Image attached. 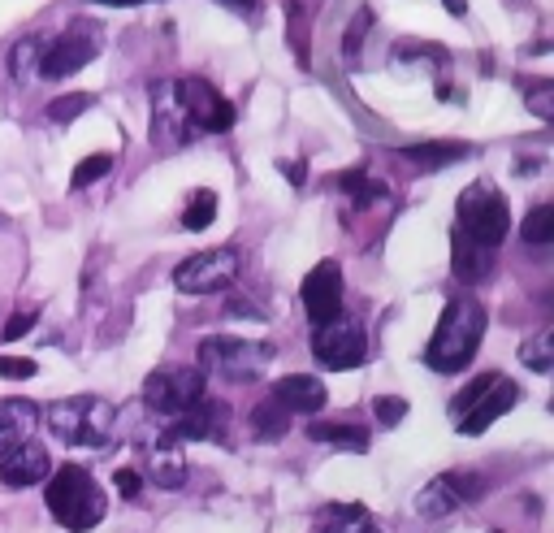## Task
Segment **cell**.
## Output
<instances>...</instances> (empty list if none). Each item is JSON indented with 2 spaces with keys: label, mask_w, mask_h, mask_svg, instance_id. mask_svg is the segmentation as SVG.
Segmentation results:
<instances>
[{
  "label": "cell",
  "mask_w": 554,
  "mask_h": 533,
  "mask_svg": "<svg viewBox=\"0 0 554 533\" xmlns=\"http://www.w3.org/2000/svg\"><path fill=\"white\" fill-rule=\"evenodd\" d=\"M516 403H520V386L507 382V377H494V386L485 390V395L472 403L464 416H459V434H468V438H472V434H485V429H490L503 412L516 408Z\"/></svg>",
  "instance_id": "5bb4252c"
},
{
  "label": "cell",
  "mask_w": 554,
  "mask_h": 533,
  "mask_svg": "<svg viewBox=\"0 0 554 533\" xmlns=\"http://www.w3.org/2000/svg\"><path fill=\"white\" fill-rule=\"evenodd\" d=\"M91 104H96V96H87V91H70V96H57L48 104V117H52V122H74V117H83Z\"/></svg>",
  "instance_id": "f1b7e54d"
},
{
  "label": "cell",
  "mask_w": 554,
  "mask_h": 533,
  "mask_svg": "<svg viewBox=\"0 0 554 533\" xmlns=\"http://www.w3.org/2000/svg\"><path fill=\"white\" fill-rule=\"evenodd\" d=\"M226 312H230V317H252V321H265V312L252 308V304H239V299H234V304H230Z\"/></svg>",
  "instance_id": "74e56055"
},
{
  "label": "cell",
  "mask_w": 554,
  "mask_h": 533,
  "mask_svg": "<svg viewBox=\"0 0 554 533\" xmlns=\"http://www.w3.org/2000/svg\"><path fill=\"white\" fill-rule=\"evenodd\" d=\"M412 169H442V165H455L468 156V143L459 139H433V143H416V148H403L399 152Z\"/></svg>",
  "instance_id": "ffe728a7"
},
{
  "label": "cell",
  "mask_w": 554,
  "mask_h": 533,
  "mask_svg": "<svg viewBox=\"0 0 554 533\" xmlns=\"http://www.w3.org/2000/svg\"><path fill=\"white\" fill-rule=\"evenodd\" d=\"M490 533H503V529H490Z\"/></svg>",
  "instance_id": "ee69618b"
},
{
  "label": "cell",
  "mask_w": 554,
  "mask_h": 533,
  "mask_svg": "<svg viewBox=\"0 0 554 533\" xmlns=\"http://www.w3.org/2000/svg\"><path fill=\"white\" fill-rule=\"evenodd\" d=\"M217 5H226L230 13H247V18L256 13V0H217Z\"/></svg>",
  "instance_id": "f35d334b"
},
{
  "label": "cell",
  "mask_w": 554,
  "mask_h": 533,
  "mask_svg": "<svg viewBox=\"0 0 554 533\" xmlns=\"http://www.w3.org/2000/svg\"><path fill=\"white\" fill-rule=\"evenodd\" d=\"M100 26L87 22V18H74L65 31L52 39V44L44 48V61H39V78H70L78 70H87L91 61L100 57Z\"/></svg>",
  "instance_id": "52a82bcc"
},
{
  "label": "cell",
  "mask_w": 554,
  "mask_h": 533,
  "mask_svg": "<svg viewBox=\"0 0 554 533\" xmlns=\"http://www.w3.org/2000/svg\"><path fill=\"white\" fill-rule=\"evenodd\" d=\"M481 334H485V308L468 295L451 299L442 312V321H438V330L429 338V347H425V360L438 373L468 369L472 356H477V347H481Z\"/></svg>",
  "instance_id": "7a4b0ae2"
},
{
  "label": "cell",
  "mask_w": 554,
  "mask_h": 533,
  "mask_svg": "<svg viewBox=\"0 0 554 533\" xmlns=\"http://www.w3.org/2000/svg\"><path fill=\"white\" fill-rule=\"evenodd\" d=\"M239 269H243V256L234 247H208V252H195L174 269V286L187 295H213V291H226L239 278Z\"/></svg>",
  "instance_id": "ba28073f"
},
{
  "label": "cell",
  "mask_w": 554,
  "mask_h": 533,
  "mask_svg": "<svg viewBox=\"0 0 554 533\" xmlns=\"http://www.w3.org/2000/svg\"><path fill=\"white\" fill-rule=\"evenodd\" d=\"M234 126V104L204 78H165L152 87V143L178 152L204 135H226Z\"/></svg>",
  "instance_id": "6da1fadb"
},
{
  "label": "cell",
  "mask_w": 554,
  "mask_h": 533,
  "mask_svg": "<svg viewBox=\"0 0 554 533\" xmlns=\"http://www.w3.org/2000/svg\"><path fill=\"white\" fill-rule=\"evenodd\" d=\"M481 494H485V481L477 473H468V468H455V473L433 477L429 486L416 494V512L438 520V516H451L459 507H468L472 499H481Z\"/></svg>",
  "instance_id": "30bf717a"
},
{
  "label": "cell",
  "mask_w": 554,
  "mask_h": 533,
  "mask_svg": "<svg viewBox=\"0 0 554 533\" xmlns=\"http://www.w3.org/2000/svg\"><path fill=\"white\" fill-rule=\"evenodd\" d=\"M5 221H9V217H5V213H0V226H5Z\"/></svg>",
  "instance_id": "7bdbcfd3"
},
{
  "label": "cell",
  "mask_w": 554,
  "mask_h": 533,
  "mask_svg": "<svg viewBox=\"0 0 554 533\" xmlns=\"http://www.w3.org/2000/svg\"><path fill=\"white\" fill-rule=\"evenodd\" d=\"M524 104H529L533 117H542V122H554V83H550V78L524 83Z\"/></svg>",
  "instance_id": "83f0119b"
},
{
  "label": "cell",
  "mask_w": 554,
  "mask_h": 533,
  "mask_svg": "<svg viewBox=\"0 0 554 533\" xmlns=\"http://www.w3.org/2000/svg\"><path fill=\"white\" fill-rule=\"evenodd\" d=\"M494 377H498V373H481V377H472V382H468L464 390H459L455 403H451V416H455V421H459V416H464V412L472 408V403H477V399L485 395V390L494 386Z\"/></svg>",
  "instance_id": "d6a6232c"
},
{
  "label": "cell",
  "mask_w": 554,
  "mask_h": 533,
  "mask_svg": "<svg viewBox=\"0 0 554 533\" xmlns=\"http://www.w3.org/2000/svg\"><path fill=\"white\" fill-rule=\"evenodd\" d=\"M312 356L325 364V369H355L364 364L368 356V338L355 321H329V325H316L312 334Z\"/></svg>",
  "instance_id": "8fae6325"
},
{
  "label": "cell",
  "mask_w": 554,
  "mask_h": 533,
  "mask_svg": "<svg viewBox=\"0 0 554 533\" xmlns=\"http://www.w3.org/2000/svg\"><path fill=\"white\" fill-rule=\"evenodd\" d=\"M520 364H529L537 373H550L554 369V334L542 330L537 338H529V343L520 347Z\"/></svg>",
  "instance_id": "4316f807"
},
{
  "label": "cell",
  "mask_w": 554,
  "mask_h": 533,
  "mask_svg": "<svg viewBox=\"0 0 554 533\" xmlns=\"http://www.w3.org/2000/svg\"><path fill=\"white\" fill-rule=\"evenodd\" d=\"M273 403H282L286 412H321L325 408V382H321V377H312V373L277 377Z\"/></svg>",
  "instance_id": "e0dca14e"
},
{
  "label": "cell",
  "mask_w": 554,
  "mask_h": 533,
  "mask_svg": "<svg viewBox=\"0 0 554 533\" xmlns=\"http://www.w3.org/2000/svg\"><path fill=\"white\" fill-rule=\"evenodd\" d=\"M113 486H117V494H122V499H139L143 477L135 473V468H117V473H113Z\"/></svg>",
  "instance_id": "e575fe53"
},
{
  "label": "cell",
  "mask_w": 554,
  "mask_h": 533,
  "mask_svg": "<svg viewBox=\"0 0 554 533\" xmlns=\"http://www.w3.org/2000/svg\"><path fill=\"white\" fill-rule=\"evenodd\" d=\"M269 360H273L269 343H252V338H204L195 369L221 373L230 382H256L269 369Z\"/></svg>",
  "instance_id": "8992f818"
},
{
  "label": "cell",
  "mask_w": 554,
  "mask_h": 533,
  "mask_svg": "<svg viewBox=\"0 0 554 533\" xmlns=\"http://www.w3.org/2000/svg\"><path fill=\"white\" fill-rule=\"evenodd\" d=\"M174 442L187 438H226V408L217 399H200L195 408H187L182 416H174V425L165 429Z\"/></svg>",
  "instance_id": "9a60e30c"
},
{
  "label": "cell",
  "mask_w": 554,
  "mask_h": 533,
  "mask_svg": "<svg viewBox=\"0 0 554 533\" xmlns=\"http://www.w3.org/2000/svg\"><path fill=\"white\" fill-rule=\"evenodd\" d=\"M52 473V460L48 451L39 447L35 438H22V442H9V447H0V481L13 490H26L35 486V481H44Z\"/></svg>",
  "instance_id": "4fadbf2b"
},
{
  "label": "cell",
  "mask_w": 554,
  "mask_h": 533,
  "mask_svg": "<svg viewBox=\"0 0 554 533\" xmlns=\"http://www.w3.org/2000/svg\"><path fill=\"white\" fill-rule=\"evenodd\" d=\"M0 377H35V360H22V356H0Z\"/></svg>",
  "instance_id": "d590c367"
},
{
  "label": "cell",
  "mask_w": 554,
  "mask_h": 533,
  "mask_svg": "<svg viewBox=\"0 0 554 533\" xmlns=\"http://www.w3.org/2000/svg\"><path fill=\"white\" fill-rule=\"evenodd\" d=\"M290 429V412L282 408V403H260V408L252 412V434L260 438V442H277Z\"/></svg>",
  "instance_id": "d4e9b609"
},
{
  "label": "cell",
  "mask_w": 554,
  "mask_h": 533,
  "mask_svg": "<svg viewBox=\"0 0 554 533\" xmlns=\"http://www.w3.org/2000/svg\"><path fill=\"white\" fill-rule=\"evenodd\" d=\"M455 230L494 252L511 230V208H507L503 195H498V187H490V182H472L455 204Z\"/></svg>",
  "instance_id": "277c9868"
},
{
  "label": "cell",
  "mask_w": 554,
  "mask_h": 533,
  "mask_svg": "<svg viewBox=\"0 0 554 533\" xmlns=\"http://www.w3.org/2000/svg\"><path fill=\"white\" fill-rule=\"evenodd\" d=\"M442 5L451 9V13H468V0H442Z\"/></svg>",
  "instance_id": "60d3db41"
},
{
  "label": "cell",
  "mask_w": 554,
  "mask_h": 533,
  "mask_svg": "<svg viewBox=\"0 0 554 533\" xmlns=\"http://www.w3.org/2000/svg\"><path fill=\"white\" fill-rule=\"evenodd\" d=\"M48 429L70 447H104L113 429V408L96 395L57 399L48 408Z\"/></svg>",
  "instance_id": "5b68a950"
},
{
  "label": "cell",
  "mask_w": 554,
  "mask_h": 533,
  "mask_svg": "<svg viewBox=\"0 0 554 533\" xmlns=\"http://www.w3.org/2000/svg\"><path fill=\"white\" fill-rule=\"evenodd\" d=\"M100 5H148V0H100Z\"/></svg>",
  "instance_id": "b9f144b4"
},
{
  "label": "cell",
  "mask_w": 554,
  "mask_h": 533,
  "mask_svg": "<svg viewBox=\"0 0 554 533\" xmlns=\"http://www.w3.org/2000/svg\"><path fill=\"white\" fill-rule=\"evenodd\" d=\"M44 48H48V39H39V35H22L18 44L9 48V74H13V83H35L39 61H44Z\"/></svg>",
  "instance_id": "7402d4cb"
},
{
  "label": "cell",
  "mask_w": 554,
  "mask_h": 533,
  "mask_svg": "<svg viewBox=\"0 0 554 533\" xmlns=\"http://www.w3.org/2000/svg\"><path fill=\"white\" fill-rule=\"evenodd\" d=\"M451 265H455V278L459 282H481L490 273V247L472 243L468 234L451 230Z\"/></svg>",
  "instance_id": "d6986e66"
},
{
  "label": "cell",
  "mask_w": 554,
  "mask_h": 533,
  "mask_svg": "<svg viewBox=\"0 0 554 533\" xmlns=\"http://www.w3.org/2000/svg\"><path fill=\"white\" fill-rule=\"evenodd\" d=\"M48 512L57 516L61 529L87 533V529H96L104 520L109 503H104V490L96 486V477H91L87 468L65 464V468H57V473L48 477Z\"/></svg>",
  "instance_id": "3957f363"
},
{
  "label": "cell",
  "mask_w": 554,
  "mask_h": 533,
  "mask_svg": "<svg viewBox=\"0 0 554 533\" xmlns=\"http://www.w3.org/2000/svg\"><path fill=\"white\" fill-rule=\"evenodd\" d=\"M368 31H373V9H360L355 13V22H351V31L342 35V57L347 61H360V48H364V39H368Z\"/></svg>",
  "instance_id": "f546056e"
},
{
  "label": "cell",
  "mask_w": 554,
  "mask_h": 533,
  "mask_svg": "<svg viewBox=\"0 0 554 533\" xmlns=\"http://www.w3.org/2000/svg\"><path fill=\"white\" fill-rule=\"evenodd\" d=\"M303 312L316 325H329L342 317V265L338 260H321L308 278H303Z\"/></svg>",
  "instance_id": "7c38bea8"
},
{
  "label": "cell",
  "mask_w": 554,
  "mask_h": 533,
  "mask_svg": "<svg viewBox=\"0 0 554 533\" xmlns=\"http://www.w3.org/2000/svg\"><path fill=\"white\" fill-rule=\"evenodd\" d=\"M286 178L295 182V187H303V178H308V169H303V161H290V165H286Z\"/></svg>",
  "instance_id": "ab89813d"
},
{
  "label": "cell",
  "mask_w": 554,
  "mask_h": 533,
  "mask_svg": "<svg viewBox=\"0 0 554 533\" xmlns=\"http://www.w3.org/2000/svg\"><path fill=\"white\" fill-rule=\"evenodd\" d=\"M35 421H39V408L31 399H0V447L22 442L35 429Z\"/></svg>",
  "instance_id": "44dd1931"
},
{
  "label": "cell",
  "mask_w": 554,
  "mask_h": 533,
  "mask_svg": "<svg viewBox=\"0 0 554 533\" xmlns=\"http://www.w3.org/2000/svg\"><path fill=\"white\" fill-rule=\"evenodd\" d=\"M338 182V187L342 191H347V200L355 204V208H368V204H381V200H386V182H377V178H368L364 174V169H351V174H338L334 178Z\"/></svg>",
  "instance_id": "cb8c5ba5"
},
{
  "label": "cell",
  "mask_w": 554,
  "mask_h": 533,
  "mask_svg": "<svg viewBox=\"0 0 554 533\" xmlns=\"http://www.w3.org/2000/svg\"><path fill=\"white\" fill-rule=\"evenodd\" d=\"M217 217V195L213 191H191L187 200V213H182V226L187 230H208Z\"/></svg>",
  "instance_id": "484cf974"
},
{
  "label": "cell",
  "mask_w": 554,
  "mask_h": 533,
  "mask_svg": "<svg viewBox=\"0 0 554 533\" xmlns=\"http://www.w3.org/2000/svg\"><path fill=\"white\" fill-rule=\"evenodd\" d=\"M520 234H524V239H529V243H550V239H554V208H550V204L533 208V213L524 217Z\"/></svg>",
  "instance_id": "4dcf8cb0"
},
{
  "label": "cell",
  "mask_w": 554,
  "mask_h": 533,
  "mask_svg": "<svg viewBox=\"0 0 554 533\" xmlns=\"http://www.w3.org/2000/svg\"><path fill=\"white\" fill-rule=\"evenodd\" d=\"M143 473H148L152 486L178 490L182 481H187V455H182V442H174L169 434H161V442H152V447H148Z\"/></svg>",
  "instance_id": "2e32d148"
},
{
  "label": "cell",
  "mask_w": 554,
  "mask_h": 533,
  "mask_svg": "<svg viewBox=\"0 0 554 533\" xmlns=\"http://www.w3.org/2000/svg\"><path fill=\"white\" fill-rule=\"evenodd\" d=\"M143 399H148V408L161 412V416H182L204 399V369H195V364L156 369L148 382H143Z\"/></svg>",
  "instance_id": "9c48e42d"
},
{
  "label": "cell",
  "mask_w": 554,
  "mask_h": 533,
  "mask_svg": "<svg viewBox=\"0 0 554 533\" xmlns=\"http://www.w3.org/2000/svg\"><path fill=\"white\" fill-rule=\"evenodd\" d=\"M316 533H381L360 503H325L316 512Z\"/></svg>",
  "instance_id": "ac0fdd59"
},
{
  "label": "cell",
  "mask_w": 554,
  "mask_h": 533,
  "mask_svg": "<svg viewBox=\"0 0 554 533\" xmlns=\"http://www.w3.org/2000/svg\"><path fill=\"white\" fill-rule=\"evenodd\" d=\"M35 321H39V312H18V317H9V325H5V334H0V338H22L26 330H35Z\"/></svg>",
  "instance_id": "8d00e7d4"
},
{
  "label": "cell",
  "mask_w": 554,
  "mask_h": 533,
  "mask_svg": "<svg viewBox=\"0 0 554 533\" xmlns=\"http://www.w3.org/2000/svg\"><path fill=\"white\" fill-rule=\"evenodd\" d=\"M373 412H377V421L386 425V429H394L407 416V403L399 399V395H377L373 399Z\"/></svg>",
  "instance_id": "836d02e7"
},
{
  "label": "cell",
  "mask_w": 554,
  "mask_h": 533,
  "mask_svg": "<svg viewBox=\"0 0 554 533\" xmlns=\"http://www.w3.org/2000/svg\"><path fill=\"white\" fill-rule=\"evenodd\" d=\"M113 169V152H96V156H87L83 165L74 169V191H83V187H91V182H100L104 174Z\"/></svg>",
  "instance_id": "1f68e13d"
},
{
  "label": "cell",
  "mask_w": 554,
  "mask_h": 533,
  "mask_svg": "<svg viewBox=\"0 0 554 533\" xmlns=\"http://www.w3.org/2000/svg\"><path fill=\"white\" fill-rule=\"evenodd\" d=\"M308 438L316 442H334V447H351V451H368V429L364 425H342V421H312Z\"/></svg>",
  "instance_id": "603a6c76"
}]
</instances>
